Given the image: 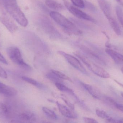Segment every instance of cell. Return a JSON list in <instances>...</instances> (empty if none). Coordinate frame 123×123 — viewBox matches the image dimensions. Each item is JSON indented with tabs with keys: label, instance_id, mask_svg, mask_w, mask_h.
I'll list each match as a JSON object with an SVG mask.
<instances>
[{
	"label": "cell",
	"instance_id": "cell-10",
	"mask_svg": "<svg viewBox=\"0 0 123 123\" xmlns=\"http://www.w3.org/2000/svg\"><path fill=\"white\" fill-rule=\"evenodd\" d=\"M0 21L11 33H14L18 29L16 25L6 14H1Z\"/></svg>",
	"mask_w": 123,
	"mask_h": 123
},
{
	"label": "cell",
	"instance_id": "cell-32",
	"mask_svg": "<svg viewBox=\"0 0 123 123\" xmlns=\"http://www.w3.org/2000/svg\"><path fill=\"white\" fill-rule=\"evenodd\" d=\"M121 71H122V73L123 74V67H122L121 68Z\"/></svg>",
	"mask_w": 123,
	"mask_h": 123
},
{
	"label": "cell",
	"instance_id": "cell-6",
	"mask_svg": "<svg viewBox=\"0 0 123 123\" xmlns=\"http://www.w3.org/2000/svg\"><path fill=\"white\" fill-rule=\"evenodd\" d=\"M63 1L66 8L71 13L75 16L76 17L93 23H96V20L93 17L85 13L81 10L74 7L66 0H64Z\"/></svg>",
	"mask_w": 123,
	"mask_h": 123
},
{
	"label": "cell",
	"instance_id": "cell-20",
	"mask_svg": "<svg viewBox=\"0 0 123 123\" xmlns=\"http://www.w3.org/2000/svg\"><path fill=\"white\" fill-rule=\"evenodd\" d=\"M96 113L98 117L103 119H105L107 121L111 118V117H110L105 112L100 109H97L96 110Z\"/></svg>",
	"mask_w": 123,
	"mask_h": 123
},
{
	"label": "cell",
	"instance_id": "cell-16",
	"mask_svg": "<svg viewBox=\"0 0 123 123\" xmlns=\"http://www.w3.org/2000/svg\"><path fill=\"white\" fill-rule=\"evenodd\" d=\"M42 110L47 117L49 119L52 120H56L57 119V116L55 113L49 108L46 107H43Z\"/></svg>",
	"mask_w": 123,
	"mask_h": 123
},
{
	"label": "cell",
	"instance_id": "cell-12",
	"mask_svg": "<svg viewBox=\"0 0 123 123\" xmlns=\"http://www.w3.org/2000/svg\"><path fill=\"white\" fill-rule=\"evenodd\" d=\"M17 91L14 88L4 84L0 82V94L7 97L15 96Z\"/></svg>",
	"mask_w": 123,
	"mask_h": 123
},
{
	"label": "cell",
	"instance_id": "cell-14",
	"mask_svg": "<svg viewBox=\"0 0 123 123\" xmlns=\"http://www.w3.org/2000/svg\"><path fill=\"white\" fill-rule=\"evenodd\" d=\"M107 54L110 56L116 63L123 64V55L112 49L107 48L105 50Z\"/></svg>",
	"mask_w": 123,
	"mask_h": 123
},
{
	"label": "cell",
	"instance_id": "cell-31",
	"mask_svg": "<svg viewBox=\"0 0 123 123\" xmlns=\"http://www.w3.org/2000/svg\"><path fill=\"white\" fill-rule=\"evenodd\" d=\"M116 1L117 2H120V3H121V0H116Z\"/></svg>",
	"mask_w": 123,
	"mask_h": 123
},
{
	"label": "cell",
	"instance_id": "cell-18",
	"mask_svg": "<svg viewBox=\"0 0 123 123\" xmlns=\"http://www.w3.org/2000/svg\"><path fill=\"white\" fill-rule=\"evenodd\" d=\"M21 78L23 81H25L29 84H31L32 85H33L36 87H38V88H42V84L40 83L31 78H29V77L25 76H21Z\"/></svg>",
	"mask_w": 123,
	"mask_h": 123
},
{
	"label": "cell",
	"instance_id": "cell-2",
	"mask_svg": "<svg viewBox=\"0 0 123 123\" xmlns=\"http://www.w3.org/2000/svg\"><path fill=\"white\" fill-rule=\"evenodd\" d=\"M98 2L102 11L107 19L114 32L117 35L121 34L120 27L117 22L113 16L111 6L107 0H97Z\"/></svg>",
	"mask_w": 123,
	"mask_h": 123
},
{
	"label": "cell",
	"instance_id": "cell-8",
	"mask_svg": "<svg viewBox=\"0 0 123 123\" xmlns=\"http://www.w3.org/2000/svg\"><path fill=\"white\" fill-rule=\"evenodd\" d=\"M13 111L11 105L5 103L0 102V119L1 120L11 121Z\"/></svg>",
	"mask_w": 123,
	"mask_h": 123
},
{
	"label": "cell",
	"instance_id": "cell-26",
	"mask_svg": "<svg viewBox=\"0 0 123 123\" xmlns=\"http://www.w3.org/2000/svg\"><path fill=\"white\" fill-rule=\"evenodd\" d=\"M62 99L64 101V102L66 103V104L72 109V110H74V105L73 104H72L68 100H67L65 98H62Z\"/></svg>",
	"mask_w": 123,
	"mask_h": 123
},
{
	"label": "cell",
	"instance_id": "cell-25",
	"mask_svg": "<svg viewBox=\"0 0 123 123\" xmlns=\"http://www.w3.org/2000/svg\"><path fill=\"white\" fill-rule=\"evenodd\" d=\"M83 120L85 123H97L98 122L95 119L89 117H84Z\"/></svg>",
	"mask_w": 123,
	"mask_h": 123
},
{
	"label": "cell",
	"instance_id": "cell-3",
	"mask_svg": "<svg viewBox=\"0 0 123 123\" xmlns=\"http://www.w3.org/2000/svg\"><path fill=\"white\" fill-rule=\"evenodd\" d=\"M6 7L7 12L9 13L16 21L23 27L27 26L28 25V20L18 6L17 3L6 4Z\"/></svg>",
	"mask_w": 123,
	"mask_h": 123
},
{
	"label": "cell",
	"instance_id": "cell-19",
	"mask_svg": "<svg viewBox=\"0 0 123 123\" xmlns=\"http://www.w3.org/2000/svg\"><path fill=\"white\" fill-rule=\"evenodd\" d=\"M51 71L57 77L59 78L62 79L64 80H67L70 82H72L71 79L68 76L64 74L62 72L58 71L55 70H52Z\"/></svg>",
	"mask_w": 123,
	"mask_h": 123
},
{
	"label": "cell",
	"instance_id": "cell-28",
	"mask_svg": "<svg viewBox=\"0 0 123 123\" xmlns=\"http://www.w3.org/2000/svg\"><path fill=\"white\" fill-rule=\"evenodd\" d=\"M0 62H1V63L5 64H8L7 61L6 60L5 58L1 53L0 52Z\"/></svg>",
	"mask_w": 123,
	"mask_h": 123
},
{
	"label": "cell",
	"instance_id": "cell-11",
	"mask_svg": "<svg viewBox=\"0 0 123 123\" xmlns=\"http://www.w3.org/2000/svg\"><path fill=\"white\" fill-rule=\"evenodd\" d=\"M57 104L60 112L63 116L68 118L73 119L77 117V115L72 110H73L69 109L66 106L61 104L58 102H57Z\"/></svg>",
	"mask_w": 123,
	"mask_h": 123
},
{
	"label": "cell",
	"instance_id": "cell-13",
	"mask_svg": "<svg viewBox=\"0 0 123 123\" xmlns=\"http://www.w3.org/2000/svg\"><path fill=\"white\" fill-rule=\"evenodd\" d=\"M82 86L94 98L100 100L102 97L101 92L98 88L92 85L82 83Z\"/></svg>",
	"mask_w": 123,
	"mask_h": 123
},
{
	"label": "cell",
	"instance_id": "cell-4",
	"mask_svg": "<svg viewBox=\"0 0 123 123\" xmlns=\"http://www.w3.org/2000/svg\"><path fill=\"white\" fill-rule=\"evenodd\" d=\"M75 55L95 75L104 78H110V74L104 69L94 63L80 53H76Z\"/></svg>",
	"mask_w": 123,
	"mask_h": 123
},
{
	"label": "cell",
	"instance_id": "cell-21",
	"mask_svg": "<svg viewBox=\"0 0 123 123\" xmlns=\"http://www.w3.org/2000/svg\"><path fill=\"white\" fill-rule=\"evenodd\" d=\"M116 13L118 20L123 28V11L121 8L118 6H116Z\"/></svg>",
	"mask_w": 123,
	"mask_h": 123
},
{
	"label": "cell",
	"instance_id": "cell-33",
	"mask_svg": "<svg viewBox=\"0 0 123 123\" xmlns=\"http://www.w3.org/2000/svg\"><path fill=\"white\" fill-rule=\"evenodd\" d=\"M121 96L123 97V92H121Z\"/></svg>",
	"mask_w": 123,
	"mask_h": 123
},
{
	"label": "cell",
	"instance_id": "cell-22",
	"mask_svg": "<svg viewBox=\"0 0 123 123\" xmlns=\"http://www.w3.org/2000/svg\"><path fill=\"white\" fill-rule=\"evenodd\" d=\"M71 1L74 6L79 8H84L85 6L83 0H71Z\"/></svg>",
	"mask_w": 123,
	"mask_h": 123
},
{
	"label": "cell",
	"instance_id": "cell-1",
	"mask_svg": "<svg viewBox=\"0 0 123 123\" xmlns=\"http://www.w3.org/2000/svg\"><path fill=\"white\" fill-rule=\"evenodd\" d=\"M51 18L68 34L79 35L82 32L71 22L58 12L52 11L50 13Z\"/></svg>",
	"mask_w": 123,
	"mask_h": 123
},
{
	"label": "cell",
	"instance_id": "cell-24",
	"mask_svg": "<svg viewBox=\"0 0 123 123\" xmlns=\"http://www.w3.org/2000/svg\"><path fill=\"white\" fill-rule=\"evenodd\" d=\"M0 77L3 78H7L8 77L6 71L0 66Z\"/></svg>",
	"mask_w": 123,
	"mask_h": 123
},
{
	"label": "cell",
	"instance_id": "cell-17",
	"mask_svg": "<svg viewBox=\"0 0 123 123\" xmlns=\"http://www.w3.org/2000/svg\"><path fill=\"white\" fill-rule=\"evenodd\" d=\"M55 85L57 89L61 91L68 93V94H71L74 96H75L74 92L71 89L68 88V87L66 86L63 84H61L60 82H56L55 83Z\"/></svg>",
	"mask_w": 123,
	"mask_h": 123
},
{
	"label": "cell",
	"instance_id": "cell-30",
	"mask_svg": "<svg viewBox=\"0 0 123 123\" xmlns=\"http://www.w3.org/2000/svg\"><path fill=\"white\" fill-rule=\"evenodd\" d=\"M115 81L116 82V83H117V84H118L119 85H120V86H121L122 87H123V84H121V83H120V82H119L118 81H116V80H115Z\"/></svg>",
	"mask_w": 123,
	"mask_h": 123
},
{
	"label": "cell",
	"instance_id": "cell-7",
	"mask_svg": "<svg viewBox=\"0 0 123 123\" xmlns=\"http://www.w3.org/2000/svg\"><path fill=\"white\" fill-rule=\"evenodd\" d=\"M58 53L63 56L67 62L72 66L75 68L82 73L85 74H88L86 69L80 63V61L75 57L71 55L66 53L62 51H58Z\"/></svg>",
	"mask_w": 123,
	"mask_h": 123
},
{
	"label": "cell",
	"instance_id": "cell-15",
	"mask_svg": "<svg viewBox=\"0 0 123 123\" xmlns=\"http://www.w3.org/2000/svg\"><path fill=\"white\" fill-rule=\"evenodd\" d=\"M45 3L49 8L56 11H61L64 9L63 6L61 4L53 0H46Z\"/></svg>",
	"mask_w": 123,
	"mask_h": 123
},
{
	"label": "cell",
	"instance_id": "cell-9",
	"mask_svg": "<svg viewBox=\"0 0 123 123\" xmlns=\"http://www.w3.org/2000/svg\"><path fill=\"white\" fill-rule=\"evenodd\" d=\"M36 117L34 113L30 112H23L18 115L12 122H30L32 123L36 121Z\"/></svg>",
	"mask_w": 123,
	"mask_h": 123
},
{
	"label": "cell",
	"instance_id": "cell-27",
	"mask_svg": "<svg viewBox=\"0 0 123 123\" xmlns=\"http://www.w3.org/2000/svg\"><path fill=\"white\" fill-rule=\"evenodd\" d=\"M115 108L118 109L120 110V111L123 113V105L121 104H119V103H116V104Z\"/></svg>",
	"mask_w": 123,
	"mask_h": 123
},
{
	"label": "cell",
	"instance_id": "cell-23",
	"mask_svg": "<svg viewBox=\"0 0 123 123\" xmlns=\"http://www.w3.org/2000/svg\"><path fill=\"white\" fill-rule=\"evenodd\" d=\"M6 5L4 0H0V13L1 14H6Z\"/></svg>",
	"mask_w": 123,
	"mask_h": 123
},
{
	"label": "cell",
	"instance_id": "cell-5",
	"mask_svg": "<svg viewBox=\"0 0 123 123\" xmlns=\"http://www.w3.org/2000/svg\"><path fill=\"white\" fill-rule=\"evenodd\" d=\"M7 53L10 60L21 68L26 70L31 69L30 66L24 61L20 50L15 47H11L7 49Z\"/></svg>",
	"mask_w": 123,
	"mask_h": 123
},
{
	"label": "cell",
	"instance_id": "cell-29",
	"mask_svg": "<svg viewBox=\"0 0 123 123\" xmlns=\"http://www.w3.org/2000/svg\"><path fill=\"white\" fill-rule=\"evenodd\" d=\"M4 1L5 2V5L8 4L17 3L16 0H4Z\"/></svg>",
	"mask_w": 123,
	"mask_h": 123
}]
</instances>
